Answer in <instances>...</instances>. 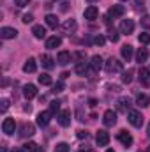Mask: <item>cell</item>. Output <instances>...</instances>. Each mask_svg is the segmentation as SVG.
Here are the masks:
<instances>
[{
    "label": "cell",
    "mask_w": 150,
    "mask_h": 152,
    "mask_svg": "<svg viewBox=\"0 0 150 152\" xmlns=\"http://www.w3.org/2000/svg\"><path fill=\"white\" fill-rule=\"evenodd\" d=\"M103 122H104L106 127H113V126L117 124V113H115L113 110H106L104 115H103Z\"/></svg>",
    "instance_id": "8"
},
{
    "label": "cell",
    "mask_w": 150,
    "mask_h": 152,
    "mask_svg": "<svg viewBox=\"0 0 150 152\" xmlns=\"http://www.w3.org/2000/svg\"><path fill=\"white\" fill-rule=\"evenodd\" d=\"M71 60H73V55H71L69 51H60L58 57H57V62H58L60 66H67Z\"/></svg>",
    "instance_id": "17"
},
{
    "label": "cell",
    "mask_w": 150,
    "mask_h": 152,
    "mask_svg": "<svg viewBox=\"0 0 150 152\" xmlns=\"http://www.w3.org/2000/svg\"><path fill=\"white\" fill-rule=\"evenodd\" d=\"M62 90H64V83H62V81H58V83L53 85V92H55V94H60Z\"/></svg>",
    "instance_id": "40"
},
{
    "label": "cell",
    "mask_w": 150,
    "mask_h": 152,
    "mask_svg": "<svg viewBox=\"0 0 150 152\" xmlns=\"http://www.w3.org/2000/svg\"><path fill=\"white\" fill-rule=\"evenodd\" d=\"M118 28H120V34L129 36V34H133V32H134V21H133V20H122Z\"/></svg>",
    "instance_id": "5"
},
{
    "label": "cell",
    "mask_w": 150,
    "mask_h": 152,
    "mask_svg": "<svg viewBox=\"0 0 150 152\" xmlns=\"http://www.w3.org/2000/svg\"><path fill=\"white\" fill-rule=\"evenodd\" d=\"M138 41H140L141 44H149V42H150V34H147V32L140 34V36H138Z\"/></svg>",
    "instance_id": "35"
},
{
    "label": "cell",
    "mask_w": 150,
    "mask_h": 152,
    "mask_svg": "<svg viewBox=\"0 0 150 152\" xmlns=\"http://www.w3.org/2000/svg\"><path fill=\"white\" fill-rule=\"evenodd\" d=\"M95 142H97V145H99V147H106V145L110 143V134H108V131L99 129V131H97V134H95Z\"/></svg>",
    "instance_id": "6"
},
{
    "label": "cell",
    "mask_w": 150,
    "mask_h": 152,
    "mask_svg": "<svg viewBox=\"0 0 150 152\" xmlns=\"http://www.w3.org/2000/svg\"><path fill=\"white\" fill-rule=\"evenodd\" d=\"M34 134H36V126L30 124V122H23V124H21V129H20V136L30 138V136H34Z\"/></svg>",
    "instance_id": "4"
},
{
    "label": "cell",
    "mask_w": 150,
    "mask_h": 152,
    "mask_svg": "<svg viewBox=\"0 0 150 152\" xmlns=\"http://www.w3.org/2000/svg\"><path fill=\"white\" fill-rule=\"evenodd\" d=\"M21 21H23L25 25H28V23L34 21V16H32V14H23V20H21Z\"/></svg>",
    "instance_id": "41"
},
{
    "label": "cell",
    "mask_w": 150,
    "mask_h": 152,
    "mask_svg": "<svg viewBox=\"0 0 150 152\" xmlns=\"http://www.w3.org/2000/svg\"><path fill=\"white\" fill-rule=\"evenodd\" d=\"M120 53H122V58L129 62V60L133 58V55H134V50H133V46H131V44H125V46H122Z\"/></svg>",
    "instance_id": "19"
},
{
    "label": "cell",
    "mask_w": 150,
    "mask_h": 152,
    "mask_svg": "<svg viewBox=\"0 0 150 152\" xmlns=\"http://www.w3.org/2000/svg\"><path fill=\"white\" fill-rule=\"evenodd\" d=\"M88 2H90V4H94V2H97V0H88Z\"/></svg>",
    "instance_id": "47"
},
{
    "label": "cell",
    "mask_w": 150,
    "mask_h": 152,
    "mask_svg": "<svg viewBox=\"0 0 150 152\" xmlns=\"http://www.w3.org/2000/svg\"><path fill=\"white\" fill-rule=\"evenodd\" d=\"M122 81H124V83H131V81H133V69H129V71H125V73L122 75Z\"/></svg>",
    "instance_id": "34"
},
{
    "label": "cell",
    "mask_w": 150,
    "mask_h": 152,
    "mask_svg": "<svg viewBox=\"0 0 150 152\" xmlns=\"http://www.w3.org/2000/svg\"><path fill=\"white\" fill-rule=\"evenodd\" d=\"M117 104H118V110H120V112H127V110H129V106H131V103H129V99H127V97H122Z\"/></svg>",
    "instance_id": "29"
},
{
    "label": "cell",
    "mask_w": 150,
    "mask_h": 152,
    "mask_svg": "<svg viewBox=\"0 0 150 152\" xmlns=\"http://www.w3.org/2000/svg\"><path fill=\"white\" fill-rule=\"evenodd\" d=\"M48 112H50L51 115H57V117H58V113H60V103H58V101H51Z\"/></svg>",
    "instance_id": "27"
},
{
    "label": "cell",
    "mask_w": 150,
    "mask_h": 152,
    "mask_svg": "<svg viewBox=\"0 0 150 152\" xmlns=\"http://www.w3.org/2000/svg\"><path fill=\"white\" fill-rule=\"evenodd\" d=\"M104 42H106V37H104V36H101V34L94 37V44H97V46H104Z\"/></svg>",
    "instance_id": "37"
},
{
    "label": "cell",
    "mask_w": 150,
    "mask_h": 152,
    "mask_svg": "<svg viewBox=\"0 0 150 152\" xmlns=\"http://www.w3.org/2000/svg\"><path fill=\"white\" fill-rule=\"evenodd\" d=\"M122 62L118 60V58H115V57H110L106 62H104V69L108 71V73H120L122 71Z\"/></svg>",
    "instance_id": "2"
},
{
    "label": "cell",
    "mask_w": 150,
    "mask_h": 152,
    "mask_svg": "<svg viewBox=\"0 0 150 152\" xmlns=\"http://www.w3.org/2000/svg\"><path fill=\"white\" fill-rule=\"evenodd\" d=\"M127 120H129V124L134 126V127H141L143 122H145L141 112H138V110H129V112H127Z\"/></svg>",
    "instance_id": "1"
},
{
    "label": "cell",
    "mask_w": 150,
    "mask_h": 152,
    "mask_svg": "<svg viewBox=\"0 0 150 152\" xmlns=\"http://www.w3.org/2000/svg\"><path fill=\"white\" fill-rule=\"evenodd\" d=\"M122 2H125V0H122Z\"/></svg>",
    "instance_id": "48"
},
{
    "label": "cell",
    "mask_w": 150,
    "mask_h": 152,
    "mask_svg": "<svg viewBox=\"0 0 150 152\" xmlns=\"http://www.w3.org/2000/svg\"><path fill=\"white\" fill-rule=\"evenodd\" d=\"M12 152H25V151H23V149H14Z\"/></svg>",
    "instance_id": "45"
},
{
    "label": "cell",
    "mask_w": 150,
    "mask_h": 152,
    "mask_svg": "<svg viewBox=\"0 0 150 152\" xmlns=\"http://www.w3.org/2000/svg\"><path fill=\"white\" fill-rule=\"evenodd\" d=\"M134 9L136 11H143L145 9V0H134Z\"/></svg>",
    "instance_id": "39"
},
{
    "label": "cell",
    "mask_w": 150,
    "mask_h": 152,
    "mask_svg": "<svg viewBox=\"0 0 150 152\" xmlns=\"http://www.w3.org/2000/svg\"><path fill=\"white\" fill-rule=\"evenodd\" d=\"M108 14L113 16V18H120V16H124V5H118V4L111 5L110 11H108Z\"/></svg>",
    "instance_id": "22"
},
{
    "label": "cell",
    "mask_w": 150,
    "mask_h": 152,
    "mask_svg": "<svg viewBox=\"0 0 150 152\" xmlns=\"http://www.w3.org/2000/svg\"><path fill=\"white\" fill-rule=\"evenodd\" d=\"M118 140H120V143H122L124 147H131V145H133V136H131L127 131H124V129L118 133Z\"/></svg>",
    "instance_id": "14"
},
{
    "label": "cell",
    "mask_w": 150,
    "mask_h": 152,
    "mask_svg": "<svg viewBox=\"0 0 150 152\" xmlns=\"http://www.w3.org/2000/svg\"><path fill=\"white\" fill-rule=\"evenodd\" d=\"M25 152H37L39 151V147H37V143H34V142H27L23 147H21Z\"/></svg>",
    "instance_id": "31"
},
{
    "label": "cell",
    "mask_w": 150,
    "mask_h": 152,
    "mask_svg": "<svg viewBox=\"0 0 150 152\" xmlns=\"http://www.w3.org/2000/svg\"><path fill=\"white\" fill-rule=\"evenodd\" d=\"M136 104H138L140 108H147V106H150V96L149 94H138Z\"/></svg>",
    "instance_id": "21"
},
{
    "label": "cell",
    "mask_w": 150,
    "mask_h": 152,
    "mask_svg": "<svg viewBox=\"0 0 150 152\" xmlns=\"http://www.w3.org/2000/svg\"><path fill=\"white\" fill-rule=\"evenodd\" d=\"M7 108H9V99H5V97H4V99H0V112H2V113H5V112H7Z\"/></svg>",
    "instance_id": "36"
},
{
    "label": "cell",
    "mask_w": 150,
    "mask_h": 152,
    "mask_svg": "<svg viewBox=\"0 0 150 152\" xmlns=\"http://www.w3.org/2000/svg\"><path fill=\"white\" fill-rule=\"evenodd\" d=\"M14 129H16V122H14V118H5V120L2 122V131H4L5 134H12Z\"/></svg>",
    "instance_id": "10"
},
{
    "label": "cell",
    "mask_w": 150,
    "mask_h": 152,
    "mask_svg": "<svg viewBox=\"0 0 150 152\" xmlns=\"http://www.w3.org/2000/svg\"><path fill=\"white\" fill-rule=\"evenodd\" d=\"M71 151V147L67 145V143H57V147H55V152H69Z\"/></svg>",
    "instance_id": "33"
},
{
    "label": "cell",
    "mask_w": 150,
    "mask_h": 152,
    "mask_svg": "<svg viewBox=\"0 0 150 152\" xmlns=\"http://www.w3.org/2000/svg\"><path fill=\"white\" fill-rule=\"evenodd\" d=\"M37 152H41V151H37Z\"/></svg>",
    "instance_id": "49"
},
{
    "label": "cell",
    "mask_w": 150,
    "mask_h": 152,
    "mask_svg": "<svg viewBox=\"0 0 150 152\" xmlns=\"http://www.w3.org/2000/svg\"><path fill=\"white\" fill-rule=\"evenodd\" d=\"M28 2H30V0H14V4H16L18 7H25V5H28Z\"/></svg>",
    "instance_id": "43"
},
{
    "label": "cell",
    "mask_w": 150,
    "mask_h": 152,
    "mask_svg": "<svg viewBox=\"0 0 150 152\" xmlns=\"http://www.w3.org/2000/svg\"><path fill=\"white\" fill-rule=\"evenodd\" d=\"M44 21H46V25H48L50 28H57V27H58V18H57L55 14H46Z\"/></svg>",
    "instance_id": "26"
},
{
    "label": "cell",
    "mask_w": 150,
    "mask_h": 152,
    "mask_svg": "<svg viewBox=\"0 0 150 152\" xmlns=\"http://www.w3.org/2000/svg\"><path fill=\"white\" fill-rule=\"evenodd\" d=\"M23 71H25V73H36V71H37V62H36L34 57H30V58L25 60V64H23Z\"/></svg>",
    "instance_id": "12"
},
{
    "label": "cell",
    "mask_w": 150,
    "mask_h": 152,
    "mask_svg": "<svg viewBox=\"0 0 150 152\" xmlns=\"http://www.w3.org/2000/svg\"><path fill=\"white\" fill-rule=\"evenodd\" d=\"M18 36V30L12 27H2L0 28V37L2 39H14Z\"/></svg>",
    "instance_id": "11"
},
{
    "label": "cell",
    "mask_w": 150,
    "mask_h": 152,
    "mask_svg": "<svg viewBox=\"0 0 150 152\" xmlns=\"http://www.w3.org/2000/svg\"><path fill=\"white\" fill-rule=\"evenodd\" d=\"M147 136L150 138V122H149V127H147Z\"/></svg>",
    "instance_id": "44"
},
{
    "label": "cell",
    "mask_w": 150,
    "mask_h": 152,
    "mask_svg": "<svg viewBox=\"0 0 150 152\" xmlns=\"http://www.w3.org/2000/svg\"><path fill=\"white\" fill-rule=\"evenodd\" d=\"M106 152H115V151H113V149H106Z\"/></svg>",
    "instance_id": "46"
},
{
    "label": "cell",
    "mask_w": 150,
    "mask_h": 152,
    "mask_svg": "<svg viewBox=\"0 0 150 152\" xmlns=\"http://www.w3.org/2000/svg\"><path fill=\"white\" fill-rule=\"evenodd\" d=\"M23 96H25L27 99H34V97L37 96V87L32 85V83L25 85V87H23Z\"/></svg>",
    "instance_id": "13"
},
{
    "label": "cell",
    "mask_w": 150,
    "mask_h": 152,
    "mask_svg": "<svg viewBox=\"0 0 150 152\" xmlns=\"http://www.w3.org/2000/svg\"><path fill=\"white\" fill-rule=\"evenodd\" d=\"M51 117H53V115L50 113V112H41V113L37 115V126H41V127H46V126L50 124Z\"/></svg>",
    "instance_id": "15"
},
{
    "label": "cell",
    "mask_w": 150,
    "mask_h": 152,
    "mask_svg": "<svg viewBox=\"0 0 150 152\" xmlns=\"http://www.w3.org/2000/svg\"><path fill=\"white\" fill-rule=\"evenodd\" d=\"M147 60H149V50H147V48H140V50L136 51V62L143 64V62H147Z\"/></svg>",
    "instance_id": "23"
},
{
    "label": "cell",
    "mask_w": 150,
    "mask_h": 152,
    "mask_svg": "<svg viewBox=\"0 0 150 152\" xmlns=\"http://www.w3.org/2000/svg\"><path fill=\"white\" fill-rule=\"evenodd\" d=\"M141 27H143V28H147V30H150V16H149V14L141 18Z\"/></svg>",
    "instance_id": "38"
},
{
    "label": "cell",
    "mask_w": 150,
    "mask_h": 152,
    "mask_svg": "<svg viewBox=\"0 0 150 152\" xmlns=\"http://www.w3.org/2000/svg\"><path fill=\"white\" fill-rule=\"evenodd\" d=\"M62 44V39L58 37V36H51V37L46 39V48L48 50H55V48H58Z\"/></svg>",
    "instance_id": "18"
},
{
    "label": "cell",
    "mask_w": 150,
    "mask_h": 152,
    "mask_svg": "<svg viewBox=\"0 0 150 152\" xmlns=\"http://www.w3.org/2000/svg\"><path fill=\"white\" fill-rule=\"evenodd\" d=\"M32 34H34L36 39H44L46 37V28L42 25H34L32 27Z\"/></svg>",
    "instance_id": "25"
},
{
    "label": "cell",
    "mask_w": 150,
    "mask_h": 152,
    "mask_svg": "<svg viewBox=\"0 0 150 152\" xmlns=\"http://www.w3.org/2000/svg\"><path fill=\"white\" fill-rule=\"evenodd\" d=\"M58 124L62 126V127H67V126H71V118H73V115H71V110H62L60 113H58Z\"/></svg>",
    "instance_id": "7"
},
{
    "label": "cell",
    "mask_w": 150,
    "mask_h": 152,
    "mask_svg": "<svg viewBox=\"0 0 150 152\" xmlns=\"http://www.w3.org/2000/svg\"><path fill=\"white\" fill-rule=\"evenodd\" d=\"M108 39H110L111 42H118L120 36H118V32H117L115 28H110V30H108Z\"/></svg>",
    "instance_id": "32"
},
{
    "label": "cell",
    "mask_w": 150,
    "mask_h": 152,
    "mask_svg": "<svg viewBox=\"0 0 150 152\" xmlns=\"http://www.w3.org/2000/svg\"><path fill=\"white\" fill-rule=\"evenodd\" d=\"M83 16H85V20L94 21V20H97V18H99V9H97L95 5H90V7H87V9H85Z\"/></svg>",
    "instance_id": "9"
},
{
    "label": "cell",
    "mask_w": 150,
    "mask_h": 152,
    "mask_svg": "<svg viewBox=\"0 0 150 152\" xmlns=\"http://www.w3.org/2000/svg\"><path fill=\"white\" fill-rule=\"evenodd\" d=\"M41 64H42L44 69H53V67H55V60H53V57H50V55H42V57H41Z\"/></svg>",
    "instance_id": "24"
},
{
    "label": "cell",
    "mask_w": 150,
    "mask_h": 152,
    "mask_svg": "<svg viewBox=\"0 0 150 152\" xmlns=\"http://www.w3.org/2000/svg\"><path fill=\"white\" fill-rule=\"evenodd\" d=\"M76 136H78L79 140H83V138L87 140V138H88V131H83V129H79V131L76 133Z\"/></svg>",
    "instance_id": "42"
},
{
    "label": "cell",
    "mask_w": 150,
    "mask_h": 152,
    "mask_svg": "<svg viewBox=\"0 0 150 152\" xmlns=\"http://www.w3.org/2000/svg\"><path fill=\"white\" fill-rule=\"evenodd\" d=\"M39 83H41V85H44V87H48V85H51V83H53V80H51V76L48 75V73H42V75L39 76Z\"/></svg>",
    "instance_id": "28"
},
{
    "label": "cell",
    "mask_w": 150,
    "mask_h": 152,
    "mask_svg": "<svg viewBox=\"0 0 150 152\" xmlns=\"http://www.w3.org/2000/svg\"><path fill=\"white\" fill-rule=\"evenodd\" d=\"M140 80H141L143 83H149L150 81V69L141 67V69H140Z\"/></svg>",
    "instance_id": "30"
},
{
    "label": "cell",
    "mask_w": 150,
    "mask_h": 152,
    "mask_svg": "<svg viewBox=\"0 0 150 152\" xmlns=\"http://www.w3.org/2000/svg\"><path fill=\"white\" fill-rule=\"evenodd\" d=\"M90 67H92V66H90V62L81 60V62H76L74 71H76V75H81V76L88 75V73H95V71H94V69H90Z\"/></svg>",
    "instance_id": "3"
},
{
    "label": "cell",
    "mask_w": 150,
    "mask_h": 152,
    "mask_svg": "<svg viewBox=\"0 0 150 152\" xmlns=\"http://www.w3.org/2000/svg\"><path fill=\"white\" fill-rule=\"evenodd\" d=\"M76 28H78V25H76V20H66L64 23H62V30L66 32V34H73Z\"/></svg>",
    "instance_id": "16"
},
{
    "label": "cell",
    "mask_w": 150,
    "mask_h": 152,
    "mask_svg": "<svg viewBox=\"0 0 150 152\" xmlns=\"http://www.w3.org/2000/svg\"><path fill=\"white\" fill-rule=\"evenodd\" d=\"M90 66H92V69H94V71H99V69H103V66H104V62H103V57H101V55H94V57L90 58Z\"/></svg>",
    "instance_id": "20"
}]
</instances>
